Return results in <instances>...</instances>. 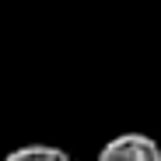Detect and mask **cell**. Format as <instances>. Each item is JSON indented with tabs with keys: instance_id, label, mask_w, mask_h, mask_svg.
Wrapping results in <instances>:
<instances>
[{
	"instance_id": "1",
	"label": "cell",
	"mask_w": 161,
	"mask_h": 161,
	"mask_svg": "<svg viewBox=\"0 0 161 161\" xmlns=\"http://www.w3.org/2000/svg\"><path fill=\"white\" fill-rule=\"evenodd\" d=\"M98 161H161V147L147 133H119L98 151Z\"/></svg>"
},
{
	"instance_id": "2",
	"label": "cell",
	"mask_w": 161,
	"mask_h": 161,
	"mask_svg": "<svg viewBox=\"0 0 161 161\" xmlns=\"http://www.w3.org/2000/svg\"><path fill=\"white\" fill-rule=\"evenodd\" d=\"M4 161H70L60 147H49V144H25L18 151H11Z\"/></svg>"
}]
</instances>
